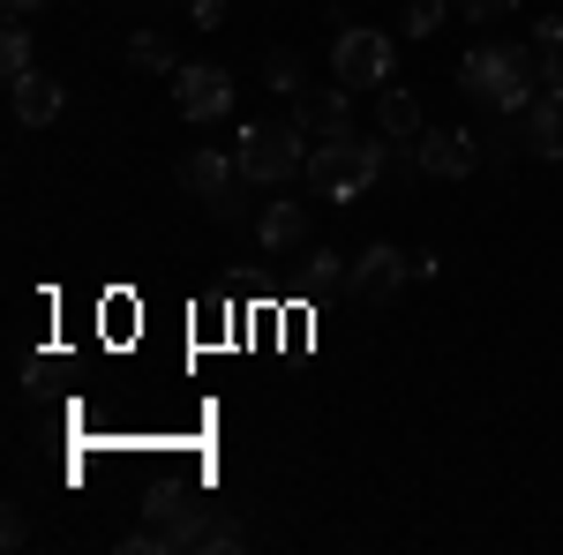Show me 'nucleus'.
I'll return each instance as SVG.
<instances>
[{"label":"nucleus","instance_id":"nucleus-16","mask_svg":"<svg viewBox=\"0 0 563 555\" xmlns=\"http://www.w3.org/2000/svg\"><path fill=\"white\" fill-rule=\"evenodd\" d=\"M129 60L143 68V76H174V68H180V60H174V53H166L158 38H135V45H129Z\"/></svg>","mask_w":563,"mask_h":555},{"label":"nucleus","instance_id":"nucleus-19","mask_svg":"<svg viewBox=\"0 0 563 555\" xmlns=\"http://www.w3.org/2000/svg\"><path fill=\"white\" fill-rule=\"evenodd\" d=\"M203 548L233 555V548H241V525H233V518H225V525H203Z\"/></svg>","mask_w":563,"mask_h":555},{"label":"nucleus","instance_id":"nucleus-6","mask_svg":"<svg viewBox=\"0 0 563 555\" xmlns=\"http://www.w3.org/2000/svg\"><path fill=\"white\" fill-rule=\"evenodd\" d=\"M241 180H249V173H241V166H225L218 151H188V158H180V188H188L196 203H211L218 218H233V211H241Z\"/></svg>","mask_w":563,"mask_h":555},{"label":"nucleus","instance_id":"nucleus-11","mask_svg":"<svg viewBox=\"0 0 563 555\" xmlns=\"http://www.w3.org/2000/svg\"><path fill=\"white\" fill-rule=\"evenodd\" d=\"M519 143L533 151V158H563V98L549 90V98H533L519 113Z\"/></svg>","mask_w":563,"mask_h":555},{"label":"nucleus","instance_id":"nucleus-2","mask_svg":"<svg viewBox=\"0 0 563 555\" xmlns=\"http://www.w3.org/2000/svg\"><path fill=\"white\" fill-rule=\"evenodd\" d=\"M376 173H384V151L361 143V135H339V143H316L308 151V188L323 203H353L361 188H376Z\"/></svg>","mask_w":563,"mask_h":555},{"label":"nucleus","instance_id":"nucleus-18","mask_svg":"<svg viewBox=\"0 0 563 555\" xmlns=\"http://www.w3.org/2000/svg\"><path fill=\"white\" fill-rule=\"evenodd\" d=\"M271 90H301V60L294 53H271Z\"/></svg>","mask_w":563,"mask_h":555},{"label":"nucleus","instance_id":"nucleus-5","mask_svg":"<svg viewBox=\"0 0 563 555\" xmlns=\"http://www.w3.org/2000/svg\"><path fill=\"white\" fill-rule=\"evenodd\" d=\"M331 68H339V84H346V90L390 84V38H384V31H368V23H353V31H339V45H331Z\"/></svg>","mask_w":563,"mask_h":555},{"label":"nucleus","instance_id":"nucleus-10","mask_svg":"<svg viewBox=\"0 0 563 555\" xmlns=\"http://www.w3.org/2000/svg\"><path fill=\"white\" fill-rule=\"evenodd\" d=\"M474 166H481V135H466V129H421V173H435V180H466Z\"/></svg>","mask_w":563,"mask_h":555},{"label":"nucleus","instance_id":"nucleus-3","mask_svg":"<svg viewBox=\"0 0 563 555\" xmlns=\"http://www.w3.org/2000/svg\"><path fill=\"white\" fill-rule=\"evenodd\" d=\"M151 548H203V518H196V503L174 496V488L151 496V503H143V525L121 541V555H151Z\"/></svg>","mask_w":563,"mask_h":555},{"label":"nucleus","instance_id":"nucleus-1","mask_svg":"<svg viewBox=\"0 0 563 555\" xmlns=\"http://www.w3.org/2000/svg\"><path fill=\"white\" fill-rule=\"evenodd\" d=\"M459 84L474 90L481 106H496V113H526L533 84H541V53H526V45H474L459 60Z\"/></svg>","mask_w":563,"mask_h":555},{"label":"nucleus","instance_id":"nucleus-22","mask_svg":"<svg viewBox=\"0 0 563 555\" xmlns=\"http://www.w3.org/2000/svg\"><path fill=\"white\" fill-rule=\"evenodd\" d=\"M218 15H225V0H196V23L203 31H218Z\"/></svg>","mask_w":563,"mask_h":555},{"label":"nucleus","instance_id":"nucleus-4","mask_svg":"<svg viewBox=\"0 0 563 555\" xmlns=\"http://www.w3.org/2000/svg\"><path fill=\"white\" fill-rule=\"evenodd\" d=\"M301 143H308L301 129H249V135H241V173L263 180V188H278V180H294V173L308 166Z\"/></svg>","mask_w":563,"mask_h":555},{"label":"nucleus","instance_id":"nucleus-17","mask_svg":"<svg viewBox=\"0 0 563 555\" xmlns=\"http://www.w3.org/2000/svg\"><path fill=\"white\" fill-rule=\"evenodd\" d=\"M443 8L451 0H406V38H429L435 23H443Z\"/></svg>","mask_w":563,"mask_h":555},{"label":"nucleus","instance_id":"nucleus-7","mask_svg":"<svg viewBox=\"0 0 563 555\" xmlns=\"http://www.w3.org/2000/svg\"><path fill=\"white\" fill-rule=\"evenodd\" d=\"M174 106L188 113V121H218V113L233 106L225 68H211V60H180V68H174Z\"/></svg>","mask_w":563,"mask_h":555},{"label":"nucleus","instance_id":"nucleus-9","mask_svg":"<svg viewBox=\"0 0 563 555\" xmlns=\"http://www.w3.org/2000/svg\"><path fill=\"white\" fill-rule=\"evenodd\" d=\"M406 270H421V263H406V248L376 241V248H368V256L346 270V293H353V300H390L398 286H406Z\"/></svg>","mask_w":563,"mask_h":555},{"label":"nucleus","instance_id":"nucleus-14","mask_svg":"<svg viewBox=\"0 0 563 555\" xmlns=\"http://www.w3.org/2000/svg\"><path fill=\"white\" fill-rule=\"evenodd\" d=\"M384 135L421 143V106H413V90H384Z\"/></svg>","mask_w":563,"mask_h":555},{"label":"nucleus","instance_id":"nucleus-15","mask_svg":"<svg viewBox=\"0 0 563 555\" xmlns=\"http://www.w3.org/2000/svg\"><path fill=\"white\" fill-rule=\"evenodd\" d=\"M0 68H8V84L31 76V31H23V23H8V38H0Z\"/></svg>","mask_w":563,"mask_h":555},{"label":"nucleus","instance_id":"nucleus-13","mask_svg":"<svg viewBox=\"0 0 563 555\" xmlns=\"http://www.w3.org/2000/svg\"><path fill=\"white\" fill-rule=\"evenodd\" d=\"M263 248H294V241H301L308 233V218H301V203H271V211H263Z\"/></svg>","mask_w":563,"mask_h":555},{"label":"nucleus","instance_id":"nucleus-8","mask_svg":"<svg viewBox=\"0 0 563 555\" xmlns=\"http://www.w3.org/2000/svg\"><path fill=\"white\" fill-rule=\"evenodd\" d=\"M346 98H353L346 84H331V90L301 84V90H294V129H301L308 143H339V135H353V121H346Z\"/></svg>","mask_w":563,"mask_h":555},{"label":"nucleus","instance_id":"nucleus-12","mask_svg":"<svg viewBox=\"0 0 563 555\" xmlns=\"http://www.w3.org/2000/svg\"><path fill=\"white\" fill-rule=\"evenodd\" d=\"M60 106H68V98H60V84H53V76H38V68H31V76H15V121H23V129L60 121Z\"/></svg>","mask_w":563,"mask_h":555},{"label":"nucleus","instance_id":"nucleus-21","mask_svg":"<svg viewBox=\"0 0 563 555\" xmlns=\"http://www.w3.org/2000/svg\"><path fill=\"white\" fill-rule=\"evenodd\" d=\"M533 45H563V15H549V23H533Z\"/></svg>","mask_w":563,"mask_h":555},{"label":"nucleus","instance_id":"nucleus-23","mask_svg":"<svg viewBox=\"0 0 563 555\" xmlns=\"http://www.w3.org/2000/svg\"><path fill=\"white\" fill-rule=\"evenodd\" d=\"M8 8H15V15H23V8H38V0H8Z\"/></svg>","mask_w":563,"mask_h":555},{"label":"nucleus","instance_id":"nucleus-20","mask_svg":"<svg viewBox=\"0 0 563 555\" xmlns=\"http://www.w3.org/2000/svg\"><path fill=\"white\" fill-rule=\"evenodd\" d=\"M474 23H488V15H511V8H526V0H459Z\"/></svg>","mask_w":563,"mask_h":555}]
</instances>
